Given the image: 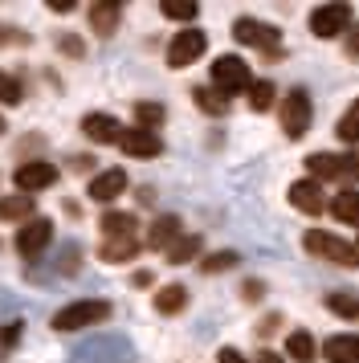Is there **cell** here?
<instances>
[{
    "label": "cell",
    "mask_w": 359,
    "mask_h": 363,
    "mask_svg": "<svg viewBox=\"0 0 359 363\" xmlns=\"http://www.w3.org/2000/svg\"><path fill=\"white\" fill-rule=\"evenodd\" d=\"M233 37H237V45L258 50L265 62H277L282 57V29H274V25H265L258 17H237L233 21Z\"/></svg>",
    "instance_id": "1"
},
{
    "label": "cell",
    "mask_w": 359,
    "mask_h": 363,
    "mask_svg": "<svg viewBox=\"0 0 359 363\" xmlns=\"http://www.w3.org/2000/svg\"><path fill=\"white\" fill-rule=\"evenodd\" d=\"M310 118H314V102H310L306 90H302V86L286 90V94H282V106H277V123H282V135H286L290 143H298V139L310 131Z\"/></svg>",
    "instance_id": "2"
},
{
    "label": "cell",
    "mask_w": 359,
    "mask_h": 363,
    "mask_svg": "<svg viewBox=\"0 0 359 363\" xmlns=\"http://www.w3.org/2000/svg\"><path fill=\"white\" fill-rule=\"evenodd\" d=\"M111 302L106 298H78V302H70L62 311L53 314V330H82V327H98V323H106L111 318Z\"/></svg>",
    "instance_id": "3"
},
{
    "label": "cell",
    "mask_w": 359,
    "mask_h": 363,
    "mask_svg": "<svg viewBox=\"0 0 359 363\" xmlns=\"http://www.w3.org/2000/svg\"><path fill=\"white\" fill-rule=\"evenodd\" d=\"M302 245H306V253H314V257H323L331 265H343V269H355L359 265V249L351 241L335 237V233H326V229H310L302 237Z\"/></svg>",
    "instance_id": "4"
},
{
    "label": "cell",
    "mask_w": 359,
    "mask_h": 363,
    "mask_svg": "<svg viewBox=\"0 0 359 363\" xmlns=\"http://www.w3.org/2000/svg\"><path fill=\"white\" fill-rule=\"evenodd\" d=\"M212 86L221 90V94H245V90H253V74H249V66H245L237 53H221L216 62H212Z\"/></svg>",
    "instance_id": "5"
},
{
    "label": "cell",
    "mask_w": 359,
    "mask_h": 363,
    "mask_svg": "<svg viewBox=\"0 0 359 363\" xmlns=\"http://www.w3.org/2000/svg\"><path fill=\"white\" fill-rule=\"evenodd\" d=\"M49 241H53V220H49V216H33V220H25V225L16 229V237H13L16 253H21L25 262H37V257L49 249Z\"/></svg>",
    "instance_id": "6"
},
{
    "label": "cell",
    "mask_w": 359,
    "mask_h": 363,
    "mask_svg": "<svg viewBox=\"0 0 359 363\" xmlns=\"http://www.w3.org/2000/svg\"><path fill=\"white\" fill-rule=\"evenodd\" d=\"M355 21H351V4H319L314 13H310V33L319 37V41H331V37L347 33Z\"/></svg>",
    "instance_id": "7"
},
{
    "label": "cell",
    "mask_w": 359,
    "mask_h": 363,
    "mask_svg": "<svg viewBox=\"0 0 359 363\" xmlns=\"http://www.w3.org/2000/svg\"><path fill=\"white\" fill-rule=\"evenodd\" d=\"M209 50V37L200 33V29H180L172 37V45H167V66L172 69H188L192 62H200Z\"/></svg>",
    "instance_id": "8"
},
{
    "label": "cell",
    "mask_w": 359,
    "mask_h": 363,
    "mask_svg": "<svg viewBox=\"0 0 359 363\" xmlns=\"http://www.w3.org/2000/svg\"><path fill=\"white\" fill-rule=\"evenodd\" d=\"M13 184H16V192H25V196L45 192L49 184H57V164H49V160H25L13 172Z\"/></svg>",
    "instance_id": "9"
},
{
    "label": "cell",
    "mask_w": 359,
    "mask_h": 363,
    "mask_svg": "<svg viewBox=\"0 0 359 363\" xmlns=\"http://www.w3.org/2000/svg\"><path fill=\"white\" fill-rule=\"evenodd\" d=\"M118 147L131 160H155V155H163V139L155 131H147V127H127L123 139H118Z\"/></svg>",
    "instance_id": "10"
},
{
    "label": "cell",
    "mask_w": 359,
    "mask_h": 363,
    "mask_svg": "<svg viewBox=\"0 0 359 363\" xmlns=\"http://www.w3.org/2000/svg\"><path fill=\"white\" fill-rule=\"evenodd\" d=\"M127 172L123 167H106V172H98V176H90V184H86V196L98 200V204H111V200H118L123 192H127Z\"/></svg>",
    "instance_id": "11"
},
{
    "label": "cell",
    "mask_w": 359,
    "mask_h": 363,
    "mask_svg": "<svg viewBox=\"0 0 359 363\" xmlns=\"http://www.w3.org/2000/svg\"><path fill=\"white\" fill-rule=\"evenodd\" d=\"M123 123L106 111H90V115H82V135L90 139V143H118L123 139Z\"/></svg>",
    "instance_id": "12"
},
{
    "label": "cell",
    "mask_w": 359,
    "mask_h": 363,
    "mask_svg": "<svg viewBox=\"0 0 359 363\" xmlns=\"http://www.w3.org/2000/svg\"><path fill=\"white\" fill-rule=\"evenodd\" d=\"M286 200H290L298 213H306V216H319L326 208V200H323V184L319 180H294L290 188H286Z\"/></svg>",
    "instance_id": "13"
},
{
    "label": "cell",
    "mask_w": 359,
    "mask_h": 363,
    "mask_svg": "<svg viewBox=\"0 0 359 363\" xmlns=\"http://www.w3.org/2000/svg\"><path fill=\"white\" fill-rule=\"evenodd\" d=\"M306 172L310 180H347V155H335V151H314L306 155Z\"/></svg>",
    "instance_id": "14"
},
{
    "label": "cell",
    "mask_w": 359,
    "mask_h": 363,
    "mask_svg": "<svg viewBox=\"0 0 359 363\" xmlns=\"http://www.w3.org/2000/svg\"><path fill=\"white\" fill-rule=\"evenodd\" d=\"M86 21H90V29H94L98 37H114L118 21H123V4H118V0H94V4L86 9Z\"/></svg>",
    "instance_id": "15"
},
{
    "label": "cell",
    "mask_w": 359,
    "mask_h": 363,
    "mask_svg": "<svg viewBox=\"0 0 359 363\" xmlns=\"http://www.w3.org/2000/svg\"><path fill=\"white\" fill-rule=\"evenodd\" d=\"M180 237H184V220H180L176 213L155 216V220L147 225V245H151V249H163V253H167V249L176 245Z\"/></svg>",
    "instance_id": "16"
},
{
    "label": "cell",
    "mask_w": 359,
    "mask_h": 363,
    "mask_svg": "<svg viewBox=\"0 0 359 363\" xmlns=\"http://www.w3.org/2000/svg\"><path fill=\"white\" fill-rule=\"evenodd\" d=\"M139 253V237H106L102 245H98V257L106 265H123V262H131Z\"/></svg>",
    "instance_id": "17"
},
{
    "label": "cell",
    "mask_w": 359,
    "mask_h": 363,
    "mask_svg": "<svg viewBox=\"0 0 359 363\" xmlns=\"http://www.w3.org/2000/svg\"><path fill=\"white\" fill-rule=\"evenodd\" d=\"M323 355L331 363H359V335H331V339H323Z\"/></svg>",
    "instance_id": "18"
},
{
    "label": "cell",
    "mask_w": 359,
    "mask_h": 363,
    "mask_svg": "<svg viewBox=\"0 0 359 363\" xmlns=\"http://www.w3.org/2000/svg\"><path fill=\"white\" fill-rule=\"evenodd\" d=\"M188 94H192V102L204 111V115H212V118H225L228 115V99L216 90V86H192Z\"/></svg>",
    "instance_id": "19"
},
{
    "label": "cell",
    "mask_w": 359,
    "mask_h": 363,
    "mask_svg": "<svg viewBox=\"0 0 359 363\" xmlns=\"http://www.w3.org/2000/svg\"><path fill=\"white\" fill-rule=\"evenodd\" d=\"M286 355H290L294 363H314L319 359L314 335H310V330H290V335H286Z\"/></svg>",
    "instance_id": "20"
},
{
    "label": "cell",
    "mask_w": 359,
    "mask_h": 363,
    "mask_svg": "<svg viewBox=\"0 0 359 363\" xmlns=\"http://www.w3.org/2000/svg\"><path fill=\"white\" fill-rule=\"evenodd\" d=\"M0 220L4 225H25V220H33V196H25V192H13V196H0Z\"/></svg>",
    "instance_id": "21"
},
{
    "label": "cell",
    "mask_w": 359,
    "mask_h": 363,
    "mask_svg": "<svg viewBox=\"0 0 359 363\" xmlns=\"http://www.w3.org/2000/svg\"><path fill=\"white\" fill-rule=\"evenodd\" d=\"M188 306V286H180V281H167L155 290V311L160 314H180Z\"/></svg>",
    "instance_id": "22"
},
{
    "label": "cell",
    "mask_w": 359,
    "mask_h": 363,
    "mask_svg": "<svg viewBox=\"0 0 359 363\" xmlns=\"http://www.w3.org/2000/svg\"><path fill=\"white\" fill-rule=\"evenodd\" d=\"M98 225H102V233H106V237H135V229H139L135 213H118V208H106Z\"/></svg>",
    "instance_id": "23"
},
{
    "label": "cell",
    "mask_w": 359,
    "mask_h": 363,
    "mask_svg": "<svg viewBox=\"0 0 359 363\" xmlns=\"http://www.w3.org/2000/svg\"><path fill=\"white\" fill-rule=\"evenodd\" d=\"M326 311L347 318V323H355L359 318V294H351V290H331V294H326Z\"/></svg>",
    "instance_id": "24"
},
{
    "label": "cell",
    "mask_w": 359,
    "mask_h": 363,
    "mask_svg": "<svg viewBox=\"0 0 359 363\" xmlns=\"http://www.w3.org/2000/svg\"><path fill=\"white\" fill-rule=\"evenodd\" d=\"M331 213H335L339 225H359V192L355 188H347V192H339V196L331 200Z\"/></svg>",
    "instance_id": "25"
},
{
    "label": "cell",
    "mask_w": 359,
    "mask_h": 363,
    "mask_svg": "<svg viewBox=\"0 0 359 363\" xmlns=\"http://www.w3.org/2000/svg\"><path fill=\"white\" fill-rule=\"evenodd\" d=\"M200 245H204V241H200L196 233L180 237L176 245L167 249V265H188V262H196V257H200Z\"/></svg>",
    "instance_id": "26"
},
{
    "label": "cell",
    "mask_w": 359,
    "mask_h": 363,
    "mask_svg": "<svg viewBox=\"0 0 359 363\" xmlns=\"http://www.w3.org/2000/svg\"><path fill=\"white\" fill-rule=\"evenodd\" d=\"M335 135H339L343 143H351V147L359 143V99L339 115V127H335Z\"/></svg>",
    "instance_id": "27"
},
{
    "label": "cell",
    "mask_w": 359,
    "mask_h": 363,
    "mask_svg": "<svg viewBox=\"0 0 359 363\" xmlns=\"http://www.w3.org/2000/svg\"><path fill=\"white\" fill-rule=\"evenodd\" d=\"M274 99H277V86L270 82V78H258V82H253V90H249V106H253L258 115H265V111L274 106Z\"/></svg>",
    "instance_id": "28"
},
{
    "label": "cell",
    "mask_w": 359,
    "mask_h": 363,
    "mask_svg": "<svg viewBox=\"0 0 359 363\" xmlns=\"http://www.w3.org/2000/svg\"><path fill=\"white\" fill-rule=\"evenodd\" d=\"M167 111H163V102H135V127H147V131H155Z\"/></svg>",
    "instance_id": "29"
},
{
    "label": "cell",
    "mask_w": 359,
    "mask_h": 363,
    "mask_svg": "<svg viewBox=\"0 0 359 363\" xmlns=\"http://www.w3.org/2000/svg\"><path fill=\"white\" fill-rule=\"evenodd\" d=\"M160 13L167 21H184V29H188V25L196 21V13H200V4H192V0H188V4H180V0H163Z\"/></svg>",
    "instance_id": "30"
},
{
    "label": "cell",
    "mask_w": 359,
    "mask_h": 363,
    "mask_svg": "<svg viewBox=\"0 0 359 363\" xmlns=\"http://www.w3.org/2000/svg\"><path fill=\"white\" fill-rule=\"evenodd\" d=\"M21 99H25V86H21V78H16V74H9V69H0V106H16Z\"/></svg>",
    "instance_id": "31"
},
{
    "label": "cell",
    "mask_w": 359,
    "mask_h": 363,
    "mask_svg": "<svg viewBox=\"0 0 359 363\" xmlns=\"http://www.w3.org/2000/svg\"><path fill=\"white\" fill-rule=\"evenodd\" d=\"M237 262H241V253H233V249H221V253H209V257L200 262V269H204V274H225V269H233Z\"/></svg>",
    "instance_id": "32"
},
{
    "label": "cell",
    "mask_w": 359,
    "mask_h": 363,
    "mask_svg": "<svg viewBox=\"0 0 359 363\" xmlns=\"http://www.w3.org/2000/svg\"><path fill=\"white\" fill-rule=\"evenodd\" d=\"M57 50H62L65 57H82V53H86V45H82V37L65 33V37H57Z\"/></svg>",
    "instance_id": "33"
},
{
    "label": "cell",
    "mask_w": 359,
    "mask_h": 363,
    "mask_svg": "<svg viewBox=\"0 0 359 363\" xmlns=\"http://www.w3.org/2000/svg\"><path fill=\"white\" fill-rule=\"evenodd\" d=\"M33 37L21 33V29H13V25H0V45H29Z\"/></svg>",
    "instance_id": "34"
},
{
    "label": "cell",
    "mask_w": 359,
    "mask_h": 363,
    "mask_svg": "<svg viewBox=\"0 0 359 363\" xmlns=\"http://www.w3.org/2000/svg\"><path fill=\"white\" fill-rule=\"evenodd\" d=\"M261 294H265V281H258V278H249L241 286V298L245 302H261Z\"/></svg>",
    "instance_id": "35"
},
{
    "label": "cell",
    "mask_w": 359,
    "mask_h": 363,
    "mask_svg": "<svg viewBox=\"0 0 359 363\" xmlns=\"http://www.w3.org/2000/svg\"><path fill=\"white\" fill-rule=\"evenodd\" d=\"M343 50H347V57H359V21L347 29V37H343Z\"/></svg>",
    "instance_id": "36"
},
{
    "label": "cell",
    "mask_w": 359,
    "mask_h": 363,
    "mask_svg": "<svg viewBox=\"0 0 359 363\" xmlns=\"http://www.w3.org/2000/svg\"><path fill=\"white\" fill-rule=\"evenodd\" d=\"M16 339H21V327H16V323H9V327L0 330V351H9V347H16Z\"/></svg>",
    "instance_id": "37"
},
{
    "label": "cell",
    "mask_w": 359,
    "mask_h": 363,
    "mask_svg": "<svg viewBox=\"0 0 359 363\" xmlns=\"http://www.w3.org/2000/svg\"><path fill=\"white\" fill-rule=\"evenodd\" d=\"M277 327H282V314H265V318H261V323H258V335H261V339H265V335H274Z\"/></svg>",
    "instance_id": "38"
},
{
    "label": "cell",
    "mask_w": 359,
    "mask_h": 363,
    "mask_svg": "<svg viewBox=\"0 0 359 363\" xmlns=\"http://www.w3.org/2000/svg\"><path fill=\"white\" fill-rule=\"evenodd\" d=\"M216 359H221V363H249L237 347H221V351H216Z\"/></svg>",
    "instance_id": "39"
},
{
    "label": "cell",
    "mask_w": 359,
    "mask_h": 363,
    "mask_svg": "<svg viewBox=\"0 0 359 363\" xmlns=\"http://www.w3.org/2000/svg\"><path fill=\"white\" fill-rule=\"evenodd\" d=\"M347 180H359V151L347 155Z\"/></svg>",
    "instance_id": "40"
},
{
    "label": "cell",
    "mask_w": 359,
    "mask_h": 363,
    "mask_svg": "<svg viewBox=\"0 0 359 363\" xmlns=\"http://www.w3.org/2000/svg\"><path fill=\"white\" fill-rule=\"evenodd\" d=\"M253 363H286V359H282L277 351H258V355H253Z\"/></svg>",
    "instance_id": "41"
},
{
    "label": "cell",
    "mask_w": 359,
    "mask_h": 363,
    "mask_svg": "<svg viewBox=\"0 0 359 363\" xmlns=\"http://www.w3.org/2000/svg\"><path fill=\"white\" fill-rule=\"evenodd\" d=\"M49 13H74V4H70V0H62V4L53 0V4H49Z\"/></svg>",
    "instance_id": "42"
},
{
    "label": "cell",
    "mask_w": 359,
    "mask_h": 363,
    "mask_svg": "<svg viewBox=\"0 0 359 363\" xmlns=\"http://www.w3.org/2000/svg\"><path fill=\"white\" fill-rule=\"evenodd\" d=\"M4 127H9V123H4V118H0V135H4Z\"/></svg>",
    "instance_id": "43"
},
{
    "label": "cell",
    "mask_w": 359,
    "mask_h": 363,
    "mask_svg": "<svg viewBox=\"0 0 359 363\" xmlns=\"http://www.w3.org/2000/svg\"><path fill=\"white\" fill-rule=\"evenodd\" d=\"M355 249H359V241H355Z\"/></svg>",
    "instance_id": "44"
}]
</instances>
